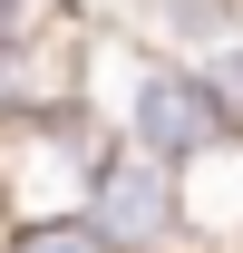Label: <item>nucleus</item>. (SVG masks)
<instances>
[{"mask_svg": "<svg viewBox=\"0 0 243 253\" xmlns=\"http://www.w3.org/2000/svg\"><path fill=\"white\" fill-rule=\"evenodd\" d=\"M117 126L88 97H49L0 117V224H49V214H88V175L107 156Z\"/></svg>", "mask_w": 243, "mask_h": 253, "instance_id": "obj_1", "label": "nucleus"}, {"mask_svg": "<svg viewBox=\"0 0 243 253\" xmlns=\"http://www.w3.org/2000/svg\"><path fill=\"white\" fill-rule=\"evenodd\" d=\"M88 224L107 234L117 253H185V224H175V166L107 136V156L88 175Z\"/></svg>", "mask_w": 243, "mask_h": 253, "instance_id": "obj_2", "label": "nucleus"}, {"mask_svg": "<svg viewBox=\"0 0 243 253\" xmlns=\"http://www.w3.org/2000/svg\"><path fill=\"white\" fill-rule=\"evenodd\" d=\"M175 224L185 253H243V136H214L175 166Z\"/></svg>", "mask_w": 243, "mask_h": 253, "instance_id": "obj_3", "label": "nucleus"}, {"mask_svg": "<svg viewBox=\"0 0 243 253\" xmlns=\"http://www.w3.org/2000/svg\"><path fill=\"white\" fill-rule=\"evenodd\" d=\"M126 30L195 59V49H214V39L243 30V0H126Z\"/></svg>", "mask_w": 243, "mask_h": 253, "instance_id": "obj_4", "label": "nucleus"}, {"mask_svg": "<svg viewBox=\"0 0 243 253\" xmlns=\"http://www.w3.org/2000/svg\"><path fill=\"white\" fill-rule=\"evenodd\" d=\"M0 253H117L88 214H49V224H0Z\"/></svg>", "mask_w": 243, "mask_h": 253, "instance_id": "obj_5", "label": "nucleus"}]
</instances>
